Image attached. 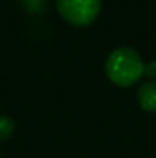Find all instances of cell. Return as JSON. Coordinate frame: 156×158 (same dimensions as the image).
Wrapping results in <instances>:
<instances>
[{
    "instance_id": "cell-5",
    "label": "cell",
    "mask_w": 156,
    "mask_h": 158,
    "mask_svg": "<svg viewBox=\"0 0 156 158\" xmlns=\"http://www.w3.org/2000/svg\"><path fill=\"white\" fill-rule=\"evenodd\" d=\"M144 74L149 75V77H152V78H156V61H152V63L146 64V68H144Z\"/></svg>"
},
{
    "instance_id": "cell-1",
    "label": "cell",
    "mask_w": 156,
    "mask_h": 158,
    "mask_svg": "<svg viewBox=\"0 0 156 158\" xmlns=\"http://www.w3.org/2000/svg\"><path fill=\"white\" fill-rule=\"evenodd\" d=\"M144 61L132 48H118L109 55L106 74L109 80L119 88H130L144 75Z\"/></svg>"
},
{
    "instance_id": "cell-4",
    "label": "cell",
    "mask_w": 156,
    "mask_h": 158,
    "mask_svg": "<svg viewBox=\"0 0 156 158\" xmlns=\"http://www.w3.org/2000/svg\"><path fill=\"white\" fill-rule=\"evenodd\" d=\"M14 127H15V124H14V120H12L11 117L2 115V117H0V141H3V140H8V138L12 135V132H14Z\"/></svg>"
},
{
    "instance_id": "cell-3",
    "label": "cell",
    "mask_w": 156,
    "mask_h": 158,
    "mask_svg": "<svg viewBox=\"0 0 156 158\" xmlns=\"http://www.w3.org/2000/svg\"><path fill=\"white\" fill-rule=\"evenodd\" d=\"M138 100L144 110L156 112V81H147L139 88Z\"/></svg>"
},
{
    "instance_id": "cell-2",
    "label": "cell",
    "mask_w": 156,
    "mask_h": 158,
    "mask_svg": "<svg viewBox=\"0 0 156 158\" xmlns=\"http://www.w3.org/2000/svg\"><path fill=\"white\" fill-rule=\"evenodd\" d=\"M57 9L70 25L87 26L98 17L101 0H57Z\"/></svg>"
}]
</instances>
